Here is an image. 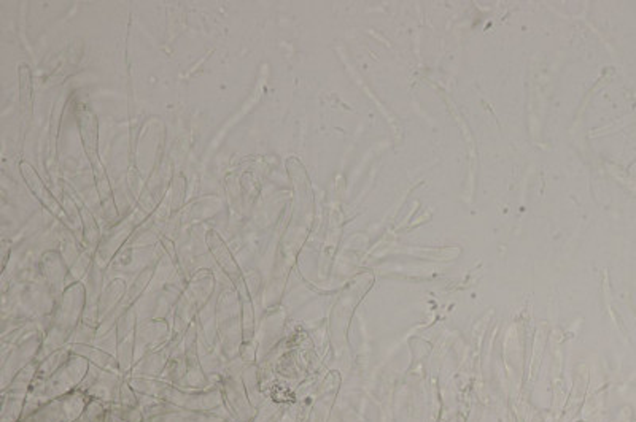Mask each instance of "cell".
Listing matches in <instances>:
<instances>
[{
	"label": "cell",
	"mask_w": 636,
	"mask_h": 422,
	"mask_svg": "<svg viewBox=\"0 0 636 422\" xmlns=\"http://www.w3.org/2000/svg\"><path fill=\"white\" fill-rule=\"evenodd\" d=\"M19 170H21V175H23L24 181L29 187V191L34 194V197L38 200V202L43 205L51 215H54L61 221H69L64 208H62V205L56 200V197L51 194V191L43 183V179H41L38 176V173L35 172V168L29 162H21Z\"/></svg>",
	"instance_id": "1"
},
{
	"label": "cell",
	"mask_w": 636,
	"mask_h": 422,
	"mask_svg": "<svg viewBox=\"0 0 636 422\" xmlns=\"http://www.w3.org/2000/svg\"><path fill=\"white\" fill-rule=\"evenodd\" d=\"M78 127H80V135H81L83 146H85L89 164L92 167V170L97 172L99 168H102V164L99 159L97 119H96V114H94L92 110L88 108L86 105H81L78 110Z\"/></svg>",
	"instance_id": "2"
},
{
	"label": "cell",
	"mask_w": 636,
	"mask_h": 422,
	"mask_svg": "<svg viewBox=\"0 0 636 422\" xmlns=\"http://www.w3.org/2000/svg\"><path fill=\"white\" fill-rule=\"evenodd\" d=\"M207 243H208V248H210V251H212V254L216 257L218 263L221 265V268L236 281V278L239 276V267H237L236 260L233 259V254L229 252L227 246L224 245V241L221 240V237L218 235L216 232H208Z\"/></svg>",
	"instance_id": "3"
},
{
	"label": "cell",
	"mask_w": 636,
	"mask_h": 422,
	"mask_svg": "<svg viewBox=\"0 0 636 422\" xmlns=\"http://www.w3.org/2000/svg\"><path fill=\"white\" fill-rule=\"evenodd\" d=\"M19 100L23 111L30 116L32 113V78H30L29 65H19Z\"/></svg>",
	"instance_id": "4"
},
{
	"label": "cell",
	"mask_w": 636,
	"mask_h": 422,
	"mask_svg": "<svg viewBox=\"0 0 636 422\" xmlns=\"http://www.w3.org/2000/svg\"><path fill=\"white\" fill-rule=\"evenodd\" d=\"M80 213H81V219H83V223H85L86 237H88L89 240L97 238V237H99V229H97V226H96V221H94L92 215L89 213V211H88L86 208H81V209H80Z\"/></svg>",
	"instance_id": "5"
}]
</instances>
